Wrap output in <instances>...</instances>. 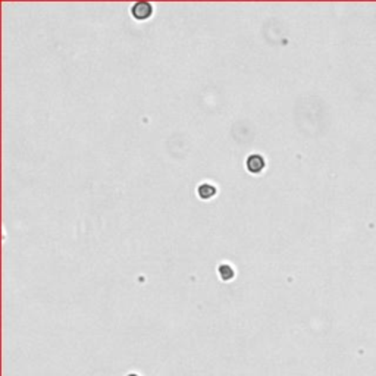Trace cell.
<instances>
[{"mask_svg":"<svg viewBox=\"0 0 376 376\" xmlns=\"http://www.w3.org/2000/svg\"><path fill=\"white\" fill-rule=\"evenodd\" d=\"M131 13L137 19H147L153 13V6L148 1H137L133 4Z\"/></svg>","mask_w":376,"mask_h":376,"instance_id":"6da1fadb","label":"cell"},{"mask_svg":"<svg viewBox=\"0 0 376 376\" xmlns=\"http://www.w3.org/2000/svg\"><path fill=\"white\" fill-rule=\"evenodd\" d=\"M247 169L251 172V174H259L263 171L265 168V160L260 154H251L248 159H247Z\"/></svg>","mask_w":376,"mask_h":376,"instance_id":"7a4b0ae2","label":"cell"},{"mask_svg":"<svg viewBox=\"0 0 376 376\" xmlns=\"http://www.w3.org/2000/svg\"><path fill=\"white\" fill-rule=\"evenodd\" d=\"M197 192H198V195L201 198L207 200V198H210V197H213L216 194V188L213 187V186H210V184H201L198 187V189H197Z\"/></svg>","mask_w":376,"mask_h":376,"instance_id":"3957f363","label":"cell"},{"mask_svg":"<svg viewBox=\"0 0 376 376\" xmlns=\"http://www.w3.org/2000/svg\"><path fill=\"white\" fill-rule=\"evenodd\" d=\"M219 271H221V275H222L225 280H228V278H231V277L234 275L233 269H231L228 265H224V266H221V268H219Z\"/></svg>","mask_w":376,"mask_h":376,"instance_id":"277c9868","label":"cell"}]
</instances>
